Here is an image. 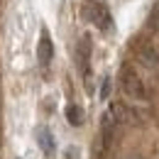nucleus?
<instances>
[{
	"label": "nucleus",
	"mask_w": 159,
	"mask_h": 159,
	"mask_svg": "<svg viewBox=\"0 0 159 159\" xmlns=\"http://www.w3.org/2000/svg\"><path fill=\"white\" fill-rule=\"evenodd\" d=\"M120 86H122V91L130 96V98L135 100H147V86H144V81L139 79V74L132 69V66H122L120 69Z\"/></svg>",
	"instance_id": "nucleus-1"
},
{
	"label": "nucleus",
	"mask_w": 159,
	"mask_h": 159,
	"mask_svg": "<svg viewBox=\"0 0 159 159\" xmlns=\"http://www.w3.org/2000/svg\"><path fill=\"white\" fill-rule=\"evenodd\" d=\"M83 17L91 22L93 27H98L103 32H108V30H113V17H110V10L98 2V0H88L86 5H83Z\"/></svg>",
	"instance_id": "nucleus-2"
},
{
	"label": "nucleus",
	"mask_w": 159,
	"mask_h": 159,
	"mask_svg": "<svg viewBox=\"0 0 159 159\" xmlns=\"http://www.w3.org/2000/svg\"><path fill=\"white\" fill-rule=\"evenodd\" d=\"M115 118L110 115V110L103 115L100 120V135H98V144H96V157H103L108 149H110V144H113V135H115Z\"/></svg>",
	"instance_id": "nucleus-3"
},
{
	"label": "nucleus",
	"mask_w": 159,
	"mask_h": 159,
	"mask_svg": "<svg viewBox=\"0 0 159 159\" xmlns=\"http://www.w3.org/2000/svg\"><path fill=\"white\" fill-rule=\"evenodd\" d=\"M76 64H79L81 74L86 76L88 74V66H91V37L88 34H83L76 44Z\"/></svg>",
	"instance_id": "nucleus-4"
},
{
	"label": "nucleus",
	"mask_w": 159,
	"mask_h": 159,
	"mask_svg": "<svg viewBox=\"0 0 159 159\" xmlns=\"http://www.w3.org/2000/svg\"><path fill=\"white\" fill-rule=\"evenodd\" d=\"M37 59H39L42 66H49L52 59H54V42L47 32H42L39 37V44H37Z\"/></svg>",
	"instance_id": "nucleus-5"
},
{
	"label": "nucleus",
	"mask_w": 159,
	"mask_h": 159,
	"mask_svg": "<svg viewBox=\"0 0 159 159\" xmlns=\"http://www.w3.org/2000/svg\"><path fill=\"white\" fill-rule=\"evenodd\" d=\"M137 59L149 69V71H157L159 74V52L152 47V44H142L137 49Z\"/></svg>",
	"instance_id": "nucleus-6"
},
{
	"label": "nucleus",
	"mask_w": 159,
	"mask_h": 159,
	"mask_svg": "<svg viewBox=\"0 0 159 159\" xmlns=\"http://www.w3.org/2000/svg\"><path fill=\"white\" fill-rule=\"evenodd\" d=\"M37 144H39V149L47 157H54L57 154V139H54L49 127H39L37 130Z\"/></svg>",
	"instance_id": "nucleus-7"
},
{
	"label": "nucleus",
	"mask_w": 159,
	"mask_h": 159,
	"mask_svg": "<svg viewBox=\"0 0 159 159\" xmlns=\"http://www.w3.org/2000/svg\"><path fill=\"white\" fill-rule=\"evenodd\" d=\"M66 120H69V125H74V127L83 125V110H81V105L71 103V105L66 108Z\"/></svg>",
	"instance_id": "nucleus-8"
},
{
	"label": "nucleus",
	"mask_w": 159,
	"mask_h": 159,
	"mask_svg": "<svg viewBox=\"0 0 159 159\" xmlns=\"http://www.w3.org/2000/svg\"><path fill=\"white\" fill-rule=\"evenodd\" d=\"M110 93V79H103V88H100V98H108Z\"/></svg>",
	"instance_id": "nucleus-9"
},
{
	"label": "nucleus",
	"mask_w": 159,
	"mask_h": 159,
	"mask_svg": "<svg viewBox=\"0 0 159 159\" xmlns=\"http://www.w3.org/2000/svg\"><path fill=\"white\" fill-rule=\"evenodd\" d=\"M152 22L157 25V30H159V5H157V12H154V17H152Z\"/></svg>",
	"instance_id": "nucleus-10"
}]
</instances>
